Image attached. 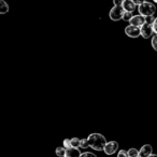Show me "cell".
<instances>
[{
  "mask_svg": "<svg viewBox=\"0 0 157 157\" xmlns=\"http://www.w3.org/2000/svg\"><path fill=\"white\" fill-rule=\"evenodd\" d=\"M153 29H154V33L157 35V17L155 18V22L153 23Z\"/></svg>",
  "mask_w": 157,
  "mask_h": 157,
  "instance_id": "603a6c76",
  "label": "cell"
},
{
  "mask_svg": "<svg viewBox=\"0 0 157 157\" xmlns=\"http://www.w3.org/2000/svg\"><path fill=\"white\" fill-rule=\"evenodd\" d=\"M117 157H129V155H128V153H127V151L121 150V151H118V153H117Z\"/></svg>",
  "mask_w": 157,
  "mask_h": 157,
  "instance_id": "d6986e66",
  "label": "cell"
},
{
  "mask_svg": "<svg viewBox=\"0 0 157 157\" xmlns=\"http://www.w3.org/2000/svg\"><path fill=\"white\" fill-rule=\"evenodd\" d=\"M88 143L90 147H92L95 151H103L107 145V139L101 133H92L88 136Z\"/></svg>",
  "mask_w": 157,
  "mask_h": 157,
  "instance_id": "6da1fadb",
  "label": "cell"
},
{
  "mask_svg": "<svg viewBox=\"0 0 157 157\" xmlns=\"http://www.w3.org/2000/svg\"><path fill=\"white\" fill-rule=\"evenodd\" d=\"M81 157H97V155H95L92 152H85V153H82Z\"/></svg>",
  "mask_w": 157,
  "mask_h": 157,
  "instance_id": "ffe728a7",
  "label": "cell"
},
{
  "mask_svg": "<svg viewBox=\"0 0 157 157\" xmlns=\"http://www.w3.org/2000/svg\"><path fill=\"white\" fill-rule=\"evenodd\" d=\"M148 157H157V154H151Z\"/></svg>",
  "mask_w": 157,
  "mask_h": 157,
  "instance_id": "cb8c5ba5",
  "label": "cell"
},
{
  "mask_svg": "<svg viewBox=\"0 0 157 157\" xmlns=\"http://www.w3.org/2000/svg\"><path fill=\"white\" fill-rule=\"evenodd\" d=\"M124 13L125 10L123 8V5H114V7L109 12V17L113 22H117L120 20H123Z\"/></svg>",
  "mask_w": 157,
  "mask_h": 157,
  "instance_id": "7a4b0ae2",
  "label": "cell"
},
{
  "mask_svg": "<svg viewBox=\"0 0 157 157\" xmlns=\"http://www.w3.org/2000/svg\"><path fill=\"white\" fill-rule=\"evenodd\" d=\"M139 10V13L143 16H150V15H154V13L156 12V7L153 3L145 1L144 3H142L141 6L138 7Z\"/></svg>",
  "mask_w": 157,
  "mask_h": 157,
  "instance_id": "3957f363",
  "label": "cell"
},
{
  "mask_svg": "<svg viewBox=\"0 0 157 157\" xmlns=\"http://www.w3.org/2000/svg\"><path fill=\"white\" fill-rule=\"evenodd\" d=\"M66 151H67V148L66 147H60V146H59V147H57L56 148V155L58 157H65V155H66Z\"/></svg>",
  "mask_w": 157,
  "mask_h": 157,
  "instance_id": "4fadbf2b",
  "label": "cell"
},
{
  "mask_svg": "<svg viewBox=\"0 0 157 157\" xmlns=\"http://www.w3.org/2000/svg\"><path fill=\"white\" fill-rule=\"evenodd\" d=\"M136 7L137 6L133 3L132 0H124V2H123V8L127 12H133L136 10Z\"/></svg>",
  "mask_w": 157,
  "mask_h": 157,
  "instance_id": "30bf717a",
  "label": "cell"
},
{
  "mask_svg": "<svg viewBox=\"0 0 157 157\" xmlns=\"http://www.w3.org/2000/svg\"><path fill=\"white\" fill-rule=\"evenodd\" d=\"M155 22V17L153 15H150V16H145V23L146 24H151L153 25V23Z\"/></svg>",
  "mask_w": 157,
  "mask_h": 157,
  "instance_id": "ac0fdd59",
  "label": "cell"
},
{
  "mask_svg": "<svg viewBox=\"0 0 157 157\" xmlns=\"http://www.w3.org/2000/svg\"><path fill=\"white\" fill-rule=\"evenodd\" d=\"M139 157H140V156H139Z\"/></svg>",
  "mask_w": 157,
  "mask_h": 157,
  "instance_id": "484cf974",
  "label": "cell"
},
{
  "mask_svg": "<svg viewBox=\"0 0 157 157\" xmlns=\"http://www.w3.org/2000/svg\"><path fill=\"white\" fill-rule=\"evenodd\" d=\"M81 148H87L90 147V143H88V139H81Z\"/></svg>",
  "mask_w": 157,
  "mask_h": 157,
  "instance_id": "e0dca14e",
  "label": "cell"
},
{
  "mask_svg": "<svg viewBox=\"0 0 157 157\" xmlns=\"http://www.w3.org/2000/svg\"><path fill=\"white\" fill-rule=\"evenodd\" d=\"M151 44H152V48L157 52V35H155V36H153V37H152Z\"/></svg>",
  "mask_w": 157,
  "mask_h": 157,
  "instance_id": "2e32d148",
  "label": "cell"
},
{
  "mask_svg": "<svg viewBox=\"0 0 157 157\" xmlns=\"http://www.w3.org/2000/svg\"><path fill=\"white\" fill-rule=\"evenodd\" d=\"M132 1H133V3H135L136 6H138V7H139V6H141L142 3L145 2V0H132Z\"/></svg>",
  "mask_w": 157,
  "mask_h": 157,
  "instance_id": "7402d4cb",
  "label": "cell"
},
{
  "mask_svg": "<svg viewBox=\"0 0 157 157\" xmlns=\"http://www.w3.org/2000/svg\"><path fill=\"white\" fill-rule=\"evenodd\" d=\"M153 33H154V29H153V25L151 24H144L143 26L141 27V36L144 38V39H148L153 36Z\"/></svg>",
  "mask_w": 157,
  "mask_h": 157,
  "instance_id": "8992f818",
  "label": "cell"
},
{
  "mask_svg": "<svg viewBox=\"0 0 157 157\" xmlns=\"http://www.w3.org/2000/svg\"><path fill=\"white\" fill-rule=\"evenodd\" d=\"M125 33L128 36L129 38H138L141 36V27L132 26V25H128L125 28Z\"/></svg>",
  "mask_w": 157,
  "mask_h": 157,
  "instance_id": "277c9868",
  "label": "cell"
},
{
  "mask_svg": "<svg viewBox=\"0 0 157 157\" xmlns=\"http://www.w3.org/2000/svg\"><path fill=\"white\" fill-rule=\"evenodd\" d=\"M127 153H128L129 157H139V151L136 150V148H129L128 151H127Z\"/></svg>",
  "mask_w": 157,
  "mask_h": 157,
  "instance_id": "5bb4252c",
  "label": "cell"
},
{
  "mask_svg": "<svg viewBox=\"0 0 157 157\" xmlns=\"http://www.w3.org/2000/svg\"><path fill=\"white\" fill-rule=\"evenodd\" d=\"M9 12V6L5 0H0V14H6Z\"/></svg>",
  "mask_w": 157,
  "mask_h": 157,
  "instance_id": "8fae6325",
  "label": "cell"
},
{
  "mask_svg": "<svg viewBox=\"0 0 157 157\" xmlns=\"http://www.w3.org/2000/svg\"><path fill=\"white\" fill-rule=\"evenodd\" d=\"M145 24V16L141 15H136L129 21V25H132V26H137V27H142Z\"/></svg>",
  "mask_w": 157,
  "mask_h": 157,
  "instance_id": "52a82bcc",
  "label": "cell"
},
{
  "mask_svg": "<svg viewBox=\"0 0 157 157\" xmlns=\"http://www.w3.org/2000/svg\"><path fill=\"white\" fill-rule=\"evenodd\" d=\"M153 1H154L155 3H157V0H153Z\"/></svg>",
  "mask_w": 157,
  "mask_h": 157,
  "instance_id": "d4e9b609",
  "label": "cell"
},
{
  "mask_svg": "<svg viewBox=\"0 0 157 157\" xmlns=\"http://www.w3.org/2000/svg\"><path fill=\"white\" fill-rule=\"evenodd\" d=\"M132 17H133L132 12H127V11H125L124 15H123V21H125V22H129V21H130Z\"/></svg>",
  "mask_w": 157,
  "mask_h": 157,
  "instance_id": "9a60e30c",
  "label": "cell"
},
{
  "mask_svg": "<svg viewBox=\"0 0 157 157\" xmlns=\"http://www.w3.org/2000/svg\"><path fill=\"white\" fill-rule=\"evenodd\" d=\"M63 147H66V148H70L71 147V141H70L69 139H65L63 140Z\"/></svg>",
  "mask_w": 157,
  "mask_h": 157,
  "instance_id": "44dd1931",
  "label": "cell"
},
{
  "mask_svg": "<svg viewBox=\"0 0 157 157\" xmlns=\"http://www.w3.org/2000/svg\"><path fill=\"white\" fill-rule=\"evenodd\" d=\"M70 141H71V147H74V148H78L81 146V139H78V138H72V139H70Z\"/></svg>",
  "mask_w": 157,
  "mask_h": 157,
  "instance_id": "7c38bea8",
  "label": "cell"
},
{
  "mask_svg": "<svg viewBox=\"0 0 157 157\" xmlns=\"http://www.w3.org/2000/svg\"><path fill=\"white\" fill-rule=\"evenodd\" d=\"M118 151V143L116 141H110L107 143L103 152L107 155H113L114 153H116Z\"/></svg>",
  "mask_w": 157,
  "mask_h": 157,
  "instance_id": "5b68a950",
  "label": "cell"
},
{
  "mask_svg": "<svg viewBox=\"0 0 157 157\" xmlns=\"http://www.w3.org/2000/svg\"><path fill=\"white\" fill-rule=\"evenodd\" d=\"M152 151H153V147L151 144H144V145L140 148L139 156L140 157H148L151 154H153Z\"/></svg>",
  "mask_w": 157,
  "mask_h": 157,
  "instance_id": "ba28073f",
  "label": "cell"
},
{
  "mask_svg": "<svg viewBox=\"0 0 157 157\" xmlns=\"http://www.w3.org/2000/svg\"><path fill=\"white\" fill-rule=\"evenodd\" d=\"M81 155H82V153L80 152L78 148L70 147V148H67V151H66L65 157H81Z\"/></svg>",
  "mask_w": 157,
  "mask_h": 157,
  "instance_id": "9c48e42d",
  "label": "cell"
}]
</instances>
